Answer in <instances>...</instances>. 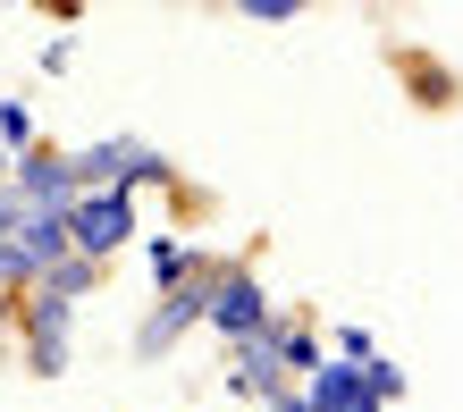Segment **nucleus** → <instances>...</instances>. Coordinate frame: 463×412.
I'll use <instances>...</instances> for the list:
<instances>
[{
	"label": "nucleus",
	"mask_w": 463,
	"mask_h": 412,
	"mask_svg": "<svg viewBox=\"0 0 463 412\" xmlns=\"http://www.w3.org/2000/svg\"><path fill=\"white\" fill-rule=\"evenodd\" d=\"M127 236H135V194H76L68 202V253L76 261H110L127 253Z\"/></svg>",
	"instance_id": "obj_1"
},
{
	"label": "nucleus",
	"mask_w": 463,
	"mask_h": 412,
	"mask_svg": "<svg viewBox=\"0 0 463 412\" xmlns=\"http://www.w3.org/2000/svg\"><path fill=\"white\" fill-rule=\"evenodd\" d=\"M203 320L220 328L228 345L261 337V328H269V295H261V278H253V269H220V278H211V295H203Z\"/></svg>",
	"instance_id": "obj_2"
},
{
	"label": "nucleus",
	"mask_w": 463,
	"mask_h": 412,
	"mask_svg": "<svg viewBox=\"0 0 463 412\" xmlns=\"http://www.w3.org/2000/svg\"><path fill=\"white\" fill-rule=\"evenodd\" d=\"M9 194L25 211H68L85 185H76V160L68 152H17V169H9Z\"/></svg>",
	"instance_id": "obj_3"
},
{
	"label": "nucleus",
	"mask_w": 463,
	"mask_h": 412,
	"mask_svg": "<svg viewBox=\"0 0 463 412\" xmlns=\"http://www.w3.org/2000/svg\"><path fill=\"white\" fill-rule=\"evenodd\" d=\"M211 278H220V269H211ZM211 278H185L177 295H160V304L144 312V328H135V353H169L185 328L203 320V295H211Z\"/></svg>",
	"instance_id": "obj_4"
},
{
	"label": "nucleus",
	"mask_w": 463,
	"mask_h": 412,
	"mask_svg": "<svg viewBox=\"0 0 463 412\" xmlns=\"http://www.w3.org/2000/svg\"><path fill=\"white\" fill-rule=\"evenodd\" d=\"M304 404H312V412H388V404L363 388V362H320V370L304 379Z\"/></svg>",
	"instance_id": "obj_5"
},
{
	"label": "nucleus",
	"mask_w": 463,
	"mask_h": 412,
	"mask_svg": "<svg viewBox=\"0 0 463 412\" xmlns=\"http://www.w3.org/2000/svg\"><path fill=\"white\" fill-rule=\"evenodd\" d=\"M17 253L34 261V278H43V269H60V261H68V211H25Z\"/></svg>",
	"instance_id": "obj_6"
},
{
	"label": "nucleus",
	"mask_w": 463,
	"mask_h": 412,
	"mask_svg": "<svg viewBox=\"0 0 463 412\" xmlns=\"http://www.w3.org/2000/svg\"><path fill=\"white\" fill-rule=\"evenodd\" d=\"M228 388H236L244 404H253V396L269 404V396H287V370L269 362V345H261V337H244V345H236V370H228Z\"/></svg>",
	"instance_id": "obj_7"
},
{
	"label": "nucleus",
	"mask_w": 463,
	"mask_h": 412,
	"mask_svg": "<svg viewBox=\"0 0 463 412\" xmlns=\"http://www.w3.org/2000/svg\"><path fill=\"white\" fill-rule=\"evenodd\" d=\"M68 312H76V304H68L51 278L25 286V337H68Z\"/></svg>",
	"instance_id": "obj_8"
},
{
	"label": "nucleus",
	"mask_w": 463,
	"mask_h": 412,
	"mask_svg": "<svg viewBox=\"0 0 463 412\" xmlns=\"http://www.w3.org/2000/svg\"><path fill=\"white\" fill-rule=\"evenodd\" d=\"M25 370H34V379H60L68 370V337H25Z\"/></svg>",
	"instance_id": "obj_9"
},
{
	"label": "nucleus",
	"mask_w": 463,
	"mask_h": 412,
	"mask_svg": "<svg viewBox=\"0 0 463 412\" xmlns=\"http://www.w3.org/2000/svg\"><path fill=\"white\" fill-rule=\"evenodd\" d=\"M43 278H51V286H60V295H68V304H76V295H93V278H101V269H93V261H76V253H68L60 269H43Z\"/></svg>",
	"instance_id": "obj_10"
},
{
	"label": "nucleus",
	"mask_w": 463,
	"mask_h": 412,
	"mask_svg": "<svg viewBox=\"0 0 463 412\" xmlns=\"http://www.w3.org/2000/svg\"><path fill=\"white\" fill-rule=\"evenodd\" d=\"M363 388H371L379 404H396V396H404V370H396V362H379V353H363Z\"/></svg>",
	"instance_id": "obj_11"
},
{
	"label": "nucleus",
	"mask_w": 463,
	"mask_h": 412,
	"mask_svg": "<svg viewBox=\"0 0 463 412\" xmlns=\"http://www.w3.org/2000/svg\"><path fill=\"white\" fill-rule=\"evenodd\" d=\"M25 135H34V109H25V101H0V152L17 160V144H25Z\"/></svg>",
	"instance_id": "obj_12"
},
{
	"label": "nucleus",
	"mask_w": 463,
	"mask_h": 412,
	"mask_svg": "<svg viewBox=\"0 0 463 412\" xmlns=\"http://www.w3.org/2000/svg\"><path fill=\"white\" fill-rule=\"evenodd\" d=\"M244 17H253V25H287L295 0H244Z\"/></svg>",
	"instance_id": "obj_13"
},
{
	"label": "nucleus",
	"mask_w": 463,
	"mask_h": 412,
	"mask_svg": "<svg viewBox=\"0 0 463 412\" xmlns=\"http://www.w3.org/2000/svg\"><path fill=\"white\" fill-rule=\"evenodd\" d=\"M17 228H25V202L9 194V185H0V244H17Z\"/></svg>",
	"instance_id": "obj_14"
},
{
	"label": "nucleus",
	"mask_w": 463,
	"mask_h": 412,
	"mask_svg": "<svg viewBox=\"0 0 463 412\" xmlns=\"http://www.w3.org/2000/svg\"><path fill=\"white\" fill-rule=\"evenodd\" d=\"M261 412H312V404H304V396H269Z\"/></svg>",
	"instance_id": "obj_15"
},
{
	"label": "nucleus",
	"mask_w": 463,
	"mask_h": 412,
	"mask_svg": "<svg viewBox=\"0 0 463 412\" xmlns=\"http://www.w3.org/2000/svg\"><path fill=\"white\" fill-rule=\"evenodd\" d=\"M0 312H9V304H0Z\"/></svg>",
	"instance_id": "obj_16"
}]
</instances>
